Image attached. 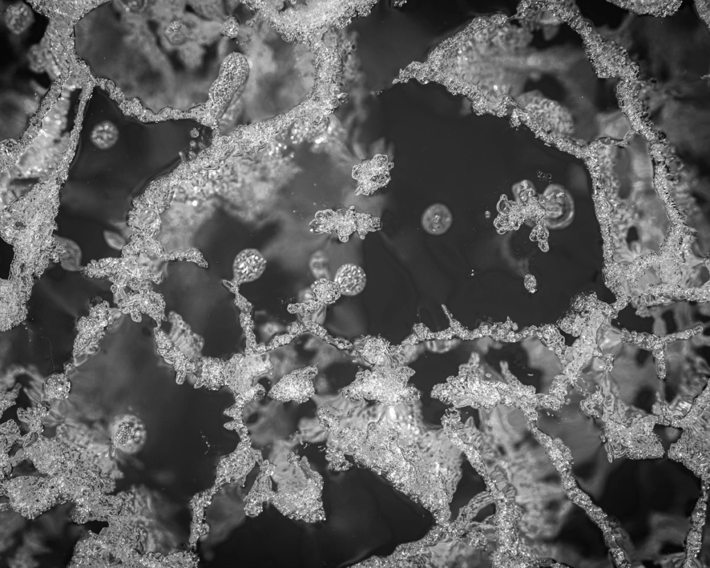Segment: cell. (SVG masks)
<instances>
[{
    "label": "cell",
    "instance_id": "cell-23",
    "mask_svg": "<svg viewBox=\"0 0 710 568\" xmlns=\"http://www.w3.org/2000/svg\"><path fill=\"white\" fill-rule=\"evenodd\" d=\"M336 221V211L330 209L318 211L309 223L310 231L314 234L330 233L334 231Z\"/></svg>",
    "mask_w": 710,
    "mask_h": 568
},
{
    "label": "cell",
    "instance_id": "cell-27",
    "mask_svg": "<svg viewBox=\"0 0 710 568\" xmlns=\"http://www.w3.org/2000/svg\"><path fill=\"white\" fill-rule=\"evenodd\" d=\"M26 58L28 67L33 72L42 74L45 71L46 59L39 45L34 44L28 49Z\"/></svg>",
    "mask_w": 710,
    "mask_h": 568
},
{
    "label": "cell",
    "instance_id": "cell-8",
    "mask_svg": "<svg viewBox=\"0 0 710 568\" xmlns=\"http://www.w3.org/2000/svg\"><path fill=\"white\" fill-rule=\"evenodd\" d=\"M318 374L315 366H307L284 376L270 390L268 395L277 401H308L315 393L313 379Z\"/></svg>",
    "mask_w": 710,
    "mask_h": 568
},
{
    "label": "cell",
    "instance_id": "cell-3",
    "mask_svg": "<svg viewBox=\"0 0 710 568\" xmlns=\"http://www.w3.org/2000/svg\"><path fill=\"white\" fill-rule=\"evenodd\" d=\"M25 452L35 466L51 476L71 469L80 460V454L60 438H38Z\"/></svg>",
    "mask_w": 710,
    "mask_h": 568
},
{
    "label": "cell",
    "instance_id": "cell-1",
    "mask_svg": "<svg viewBox=\"0 0 710 568\" xmlns=\"http://www.w3.org/2000/svg\"><path fill=\"white\" fill-rule=\"evenodd\" d=\"M414 373L411 368L398 363L373 366L372 370L358 372L340 393L349 399H366L389 406L410 402L419 397V391L407 384Z\"/></svg>",
    "mask_w": 710,
    "mask_h": 568
},
{
    "label": "cell",
    "instance_id": "cell-25",
    "mask_svg": "<svg viewBox=\"0 0 710 568\" xmlns=\"http://www.w3.org/2000/svg\"><path fill=\"white\" fill-rule=\"evenodd\" d=\"M512 193L516 203L519 205L524 207L535 196L536 189L531 180L525 179L512 186Z\"/></svg>",
    "mask_w": 710,
    "mask_h": 568
},
{
    "label": "cell",
    "instance_id": "cell-18",
    "mask_svg": "<svg viewBox=\"0 0 710 568\" xmlns=\"http://www.w3.org/2000/svg\"><path fill=\"white\" fill-rule=\"evenodd\" d=\"M119 138L118 127L111 121L103 120L92 129L89 139L98 149L106 150L114 146Z\"/></svg>",
    "mask_w": 710,
    "mask_h": 568
},
{
    "label": "cell",
    "instance_id": "cell-26",
    "mask_svg": "<svg viewBox=\"0 0 710 568\" xmlns=\"http://www.w3.org/2000/svg\"><path fill=\"white\" fill-rule=\"evenodd\" d=\"M356 232L361 239L370 232H375L381 229V220L377 216L369 214L356 212L355 214Z\"/></svg>",
    "mask_w": 710,
    "mask_h": 568
},
{
    "label": "cell",
    "instance_id": "cell-7",
    "mask_svg": "<svg viewBox=\"0 0 710 568\" xmlns=\"http://www.w3.org/2000/svg\"><path fill=\"white\" fill-rule=\"evenodd\" d=\"M1 288V329L3 331L17 325L25 318V302L31 284L27 280L15 276L12 279L2 280Z\"/></svg>",
    "mask_w": 710,
    "mask_h": 568
},
{
    "label": "cell",
    "instance_id": "cell-29",
    "mask_svg": "<svg viewBox=\"0 0 710 568\" xmlns=\"http://www.w3.org/2000/svg\"><path fill=\"white\" fill-rule=\"evenodd\" d=\"M166 35L168 40L173 41L174 44H180L187 39V32L186 28L181 23L173 22L168 28Z\"/></svg>",
    "mask_w": 710,
    "mask_h": 568
},
{
    "label": "cell",
    "instance_id": "cell-14",
    "mask_svg": "<svg viewBox=\"0 0 710 568\" xmlns=\"http://www.w3.org/2000/svg\"><path fill=\"white\" fill-rule=\"evenodd\" d=\"M334 281L338 286L341 295L354 296L363 291L367 277L361 266L348 263L337 270Z\"/></svg>",
    "mask_w": 710,
    "mask_h": 568
},
{
    "label": "cell",
    "instance_id": "cell-17",
    "mask_svg": "<svg viewBox=\"0 0 710 568\" xmlns=\"http://www.w3.org/2000/svg\"><path fill=\"white\" fill-rule=\"evenodd\" d=\"M53 239L62 248L59 255L61 267L70 272L83 270V250L79 244L70 238L57 234L53 235Z\"/></svg>",
    "mask_w": 710,
    "mask_h": 568
},
{
    "label": "cell",
    "instance_id": "cell-24",
    "mask_svg": "<svg viewBox=\"0 0 710 568\" xmlns=\"http://www.w3.org/2000/svg\"><path fill=\"white\" fill-rule=\"evenodd\" d=\"M48 413L46 407L42 404H38L37 407L33 409L18 411L19 419L28 424L31 432L37 434L42 431V420Z\"/></svg>",
    "mask_w": 710,
    "mask_h": 568
},
{
    "label": "cell",
    "instance_id": "cell-22",
    "mask_svg": "<svg viewBox=\"0 0 710 568\" xmlns=\"http://www.w3.org/2000/svg\"><path fill=\"white\" fill-rule=\"evenodd\" d=\"M70 383L63 374L53 375L44 384V393L49 399H63L67 397Z\"/></svg>",
    "mask_w": 710,
    "mask_h": 568
},
{
    "label": "cell",
    "instance_id": "cell-12",
    "mask_svg": "<svg viewBox=\"0 0 710 568\" xmlns=\"http://www.w3.org/2000/svg\"><path fill=\"white\" fill-rule=\"evenodd\" d=\"M363 361L373 366H381L393 363V347L381 336H366L352 345Z\"/></svg>",
    "mask_w": 710,
    "mask_h": 568
},
{
    "label": "cell",
    "instance_id": "cell-28",
    "mask_svg": "<svg viewBox=\"0 0 710 568\" xmlns=\"http://www.w3.org/2000/svg\"><path fill=\"white\" fill-rule=\"evenodd\" d=\"M103 237L107 246L114 250H123L127 246L125 239L115 231L105 230L103 231Z\"/></svg>",
    "mask_w": 710,
    "mask_h": 568
},
{
    "label": "cell",
    "instance_id": "cell-5",
    "mask_svg": "<svg viewBox=\"0 0 710 568\" xmlns=\"http://www.w3.org/2000/svg\"><path fill=\"white\" fill-rule=\"evenodd\" d=\"M272 368L266 355L235 356L225 365L224 381L234 391L246 397L251 393L256 377Z\"/></svg>",
    "mask_w": 710,
    "mask_h": 568
},
{
    "label": "cell",
    "instance_id": "cell-11",
    "mask_svg": "<svg viewBox=\"0 0 710 568\" xmlns=\"http://www.w3.org/2000/svg\"><path fill=\"white\" fill-rule=\"evenodd\" d=\"M114 445L128 453L139 450L146 439L143 422L135 416H125L117 421L111 430Z\"/></svg>",
    "mask_w": 710,
    "mask_h": 568
},
{
    "label": "cell",
    "instance_id": "cell-16",
    "mask_svg": "<svg viewBox=\"0 0 710 568\" xmlns=\"http://www.w3.org/2000/svg\"><path fill=\"white\" fill-rule=\"evenodd\" d=\"M34 21L32 9L24 2L9 5L3 13V21L8 30L15 35L24 33Z\"/></svg>",
    "mask_w": 710,
    "mask_h": 568
},
{
    "label": "cell",
    "instance_id": "cell-9",
    "mask_svg": "<svg viewBox=\"0 0 710 568\" xmlns=\"http://www.w3.org/2000/svg\"><path fill=\"white\" fill-rule=\"evenodd\" d=\"M393 164L386 156L376 155L354 166L352 178L356 181V193L369 195L386 185L390 180Z\"/></svg>",
    "mask_w": 710,
    "mask_h": 568
},
{
    "label": "cell",
    "instance_id": "cell-2",
    "mask_svg": "<svg viewBox=\"0 0 710 568\" xmlns=\"http://www.w3.org/2000/svg\"><path fill=\"white\" fill-rule=\"evenodd\" d=\"M10 506L22 516L35 518L57 503L64 501L51 479L20 476L1 484Z\"/></svg>",
    "mask_w": 710,
    "mask_h": 568
},
{
    "label": "cell",
    "instance_id": "cell-4",
    "mask_svg": "<svg viewBox=\"0 0 710 568\" xmlns=\"http://www.w3.org/2000/svg\"><path fill=\"white\" fill-rule=\"evenodd\" d=\"M248 72V61L241 54H231L224 60L209 92V103L214 114L222 113L246 81Z\"/></svg>",
    "mask_w": 710,
    "mask_h": 568
},
{
    "label": "cell",
    "instance_id": "cell-20",
    "mask_svg": "<svg viewBox=\"0 0 710 568\" xmlns=\"http://www.w3.org/2000/svg\"><path fill=\"white\" fill-rule=\"evenodd\" d=\"M615 4L621 5L627 9L636 12H648L652 14H661L670 12L672 5L678 2L676 1H614ZM674 8V7H671Z\"/></svg>",
    "mask_w": 710,
    "mask_h": 568
},
{
    "label": "cell",
    "instance_id": "cell-19",
    "mask_svg": "<svg viewBox=\"0 0 710 568\" xmlns=\"http://www.w3.org/2000/svg\"><path fill=\"white\" fill-rule=\"evenodd\" d=\"M313 299L322 305L334 303L340 298L341 293L334 281L320 278L311 285Z\"/></svg>",
    "mask_w": 710,
    "mask_h": 568
},
{
    "label": "cell",
    "instance_id": "cell-31",
    "mask_svg": "<svg viewBox=\"0 0 710 568\" xmlns=\"http://www.w3.org/2000/svg\"><path fill=\"white\" fill-rule=\"evenodd\" d=\"M413 333L417 336L420 341L425 339L436 338V333L431 332L424 324H415Z\"/></svg>",
    "mask_w": 710,
    "mask_h": 568
},
{
    "label": "cell",
    "instance_id": "cell-30",
    "mask_svg": "<svg viewBox=\"0 0 710 568\" xmlns=\"http://www.w3.org/2000/svg\"><path fill=\"white\" fill-rule=\"evenodd\" d=\"M322 305L317 302L313 298L307 300L306 302L295 304L293 305V309L295 312L299 313L300 315L307 317L311 316L313 313L317 311Z\"/></svg>",
    "mask_w": 710,
    "mask_h": 568
},
{
    "label": "cell",
    "instance_id": "cell-15",
    "mask_svg": "<svg viewBox=\"0 0 710 568\" xmlns=\"http://www.w3.org/2000/svg\"><path fill=\"white\" fill-rule=\"evenodd\" d=\"M453 214L444 204L436 203L428 206L424 212L421 224L423 229L431 235L446 233L453 223Z\"/></svg>",
    "mask_w": 710,
    "mask_h": 568
},
{
    "label": "cell",
    "instance_id": "cell-32",
    "mask_svg": "<svg viewBox=\"0 0 710 568\" xmlns=\"http://www.w3.org/2000/svg\"><path fill=\"white\" fill-rule=\"evenodd\" d=\"M494 89L496 90V89H498V87H497L496 85H494Z\"/></svg>",
    "mask_w": 710,
    "mask_h": 568
},
{
    "label": "cell",
    "instance_id": "cell-10",
    "mask_svg": "<svg viewBox=\"0 0 710 568\" xmlns=\"http://www.w3.org/2000/svg\"><path fill=\"white\" fill-rule=\"evenodd\" d=\"M168 320L171 324L168 337L171 343L188 359H200L205 345L204 338L193 331L176 311H170Z\"/></svg>",
    "mask_w": 710,
    "mask_h": 568
},
{
    "label": "cell",
    "instance_id": "cell-6",
    "mask_svg": "<svg viewBox=\"0 0 710 568\" xmlns=\"http://www.w3.org/2000/svg\"><path fill=\"white\" fill-rule=\"evenodd\" d=\"M538 203L543 210L546 226L551 230L566 228L573 222L575 207L571 193L562 185L551 184L539 195Z\"/></svg>",
    "mask_w": 710,
    "mask_h": 568
},
{
    "label": "cell",
    "instance_id": "cell-13",
    "mask_svg": "<svg viewBox=\"0 0 710 568\" xmlns=\"http://www.w3.org/2000/svg\"><path fill=\"white\" fill-rule=\"evenodd\" d=\"M266 260L257 249L246 248L239 252L233 262L234 281L237 284L252 282L264 272Z\"/></svg>",
    "mask_w": 710,
    "mask_h": 568
},
{
    "label": "cell",
    "instance_id": "cell-21",
    "mask_svg": "<svg viewBox=\"0 0 710 568\" xmlns=\"http://www.w3.org/2000/svg\"><path fill=\"white\" fill-rule=\"evenodd\" d=\"M336 221L334 232L342 242H347L349 236L356 232L355 214L353 207L342 208L336 211Z\"/></svg>",
    "mask_w": 710,
    "mask_h": 568
}]
</instances>
